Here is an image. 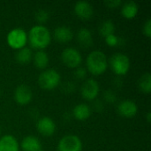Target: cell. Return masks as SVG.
Returning a JSON list of instances; mask_svg holds the SVG:
<instances>
[{
  "instance_id": "6da1fadb",
  "label": "cell",
  "mask_w": 151,
  "mask_h": 151,
  "mask_svg": "<svg viewBox=\"0 0 151 151\" xmlns=\"http://www.w3.org/2000/svg\"><path fill=\"white\" fill-rule=\"evenodd\" d=\"M27 41L32 49L43 50L51 42L50 31L44 25H35L27 34Z\"/></svg>"
},
{
  "instance_id": "7a4b0ae2",
  "label": "cell",
  "mask_w": 151,
  "mask_h": 151,
  "mask_svg": "<svg viewBox=\"0 0 151 151\" xmlns=\"http://www.w3.org/2000/svg\"><path fill=\"white\" fill-rule=\"evenodd\" d=\"M109 66L107 56L101 50L91 51L86 59V69L93 75L104 74Z\"/></svg>"
},
{
  "instance_id": "3957f363",
  "label": "cell",
  "mask_w": 151,
  "mask_h": 151,
  "mask_svg": "<svg viewBox=\"0 0 151 151\" xmlns=\"http://www.w3.org/2000/svg\"><path fill=\"white\" fill-rule=\"evenodd\" d=\"M108 61L111 71L118 76H124L130 70V58L124 53H115Z\"/></svg>"
},
{
  "instance_id": "277c9868",
  "label": "cell",
  "mask_w": 151,
  "mask_h": 151,
  "mask_svg": "<svg viewBox=\"0 0 151 151\" xmlns=\"http://www.w3.org/2000/svg\"><path fill=\"white\" fill-rule=\"evenodd\" d=\"M61 81L60 73L55 69H46L38 76V84L44 90H52L58 88Z\"/></svg>"
},
{
  "instance_id": "5b68a950",
  "label": "cell",
  "mask_w": 151,
  "mask_h": 151,
  "mask_svg": "<svg viewBox=\"0 0 151 151\" xmlns=\"http://www.w3.org/2000/svg\"><path fill=\"white\" fill-rule=\"evenodd\" d=\"M27 33L21 27L12 29L6 35L7 44L13 50H20L27 44Z\"/></svg>"
},
{
  "instance_id": "8992f818",
  "label": "cell",
  "mask_w": 151,
  "mask_h": 151,
  "mask_svg": "<svg viewBox=\"0 0 151 151\" xmlns=\"http://www.w3.org/2000/svg\"><path fill=\"white\" fill-rule=\"evenodd\" d=\"M61 60L67 67L75 69L81 66L82 62V56L77 49L68 47L62 51Z\"/></svg>"
},
{
  "instance_id": "52a82bcc",
  "label": "cell",
  "mask_w": 151,
  "mask_h": 151,
  "mask_svg": "<svg viewBox=\"0 0 151 151\" xmlns=\"http://www.w3.org/2000/svg\"><path fill=\"white\" fill-rule=\"evenodd\" d=\"M57 150L58 151H81L82 142L77 135L66 134L59 141Z\"/></svg>"
},
{
  "instance_id": "ba28073f",
  "label": "cell",
  "mask_w": 151,
  "mask_h": 151,
  "mask_svg": "<svg viewBox=\"0 0 151 151\" xmlns=\"http://www.w3.org/2000/svg\"><path fill=\"white\" fill-rule=\"evenodd\" d=\"M100 92L99 83L94 79L86 80L81 87V95L87 101H94Z\"/></svg>"
},
{
  "instance_id": "9c48e42d",
  "label": "cell",
  "mask_w": 151,
  "mask_h": 151,
  "mask_svg": "<svg viewBox=\"0 0 151 151\" xmlns=\"http://www.w3.org/2000/svg\"><path fill=\"white\" fill-rule=\"evenodd\" d=\"M13 97L18 104L27 105L32 101L33 93L28 86L21 84L15 88L13 93Z\"/></svg>"
},
{
  "instance_id": "30bf717a",
  "label": "cell",
  "mask_w": 151,
  "mask_h": 151,
  "mask_svg": "<svg viewBox=\"0 0 151 151\" xmlns=\"http://www.w3.org/2000/svg\"><path fill=\"white\" fill-rule=\"evenodd\" d=\"M57 126L54 120L49 117H42L39 119L36 122L37 131L43 136L50 137L52 136L56 132Z\"/></svg>"
},
{
  "instance_id": "8fae6325",
  "label": "cell",
  "mask_w": 151,
  "mask_h": 151,
  "mask_svg": "<svg viewBox=\"0 0 151 151\" xmlns=\"http://www.w3.org/2000/svg\"><path fill=\"white\" fill-rule=\"evenodd\" d=\"M74 12L81 19H90L94 15L92 4L87 1H79L74 4Z\"/></svg>"
},
{
  "instance_id": "7c38bea8",
  "label": "cell",
  "mask_w": 151,
  "mask_h": 151,
  "mask_svg": "<svg viewBox=\"0 0 151 151\" xmlns=\"http://www.w3.org/2000/svg\"><path fill=\"white\" fill-rule=\"evenodd\" d=\"M118 112L124 118H133L138 112L137 104L131 100H124L118 105Z\"/></svg>"
},
{
  "instance_id": "4fadbf2b",
  "label": "cell",
  "mask_w": 151,
  "mask_h": 151,
  "mask_svg": "<svg viewBox=\"0 0 151 151\" xmlns=\"http://www.w3.org/2000/svg\"><path fill=\"white\" fill-rule=\"evenodd\" d=\"M53 37L59 43H67L73 40V32L69 27L60 26L55 28Z\"/></svg>"
},
{
  "instance_id": "5bb4252c",
  "label": "cell",
  "mask_w": 151,
  "mask_h": 151,
  "mask_svg": "<svg viewBox=\"0 0 151 151\" xmlns=\"http://www.w3.org/2000/svg\"><path fill=\"white\" fill-rule=\"evenodd\" d=\"M0 151H19L17 139L11 134H5L0 138Z\"/></svg>"
},
{
  "instance_id": "9a60e30c",
  "label": "cell",
  "mask_w": 151,
  "mask_h": 151,
  "mask_svg": "<svg viewBox=\"0 0 151 151\" xmlns=\"http://www.w3.org/2000/svg\"><path fill=\"white\" fill-rule=\"evenodd\" d=\"M79 45L83 49H88L93 44V35L89 29L86 27L81 28L76 35Z\"/></svg>"
},
{
  "instance_id": "2e32d148",
  "label": "cell",
  "mask_w": 151,
  "mask_h": 151,
  "mask_svg": "<svg viewBox=\"0 0 151 151\" xmlns=\"http://www.w3.org/2000/svg\"><path fill=\"white\" fill-rule=\"evenodd\" d=\"M92 110L89 105L87 104H79L74 106L73 110V117L80 121H85L91 116Z\"/></svg>"
},
{
  "instance_id": "e0dca14e",
  "label": "cell",
  "mask_w": 151,
  "mask_h": 151,
  "mask_svg": "<svg viewBox=\"0 0 151 151\" xmlns=\"http://www.w3.org/2000/svg\"><path fill=\"white\" fill-rule=\"evenodd\" d=\"M20 149L23 151H38L42 150V144L38 138L33 135L26 136L20 143Z\"/></svg>"
},
{
  "instance_id": "ac0fdd59",
  "label": "cell",
  "mask_w": 151,
  "mask_h": 151,
  "mask_svg": "<svg viewBox=\"0 0 151 151\" xmlns=\"http://www.w3.org/2000/svg\"><path fill=\"white\" fill-rule=\"evenodd\" d=\"M139 12L138 4L134 1H127L121 5V14L127 19H132L136 17Z\"/></svg>"
},
{
  "instance_id": "d6986e66",
  "label": "cell",
  "mask_w": 151,
  "mask_h": 151,
  "mask_svg": "<svg viewBox=\"0 0 151 151\" xmlns=\"http://www.w3.org/2000/svg\"><path fill=\"white\" fill-rule=\"evenodd\" d=\"M32 60L34 62L35 66L40 70H44L48 66L50 62L49 55L44 50H36V52L33 54Z\"/></svg>"
},
{
  "instance_id": "ffe728a7",
  "label": "cell",
  "mask_w": 151,
  "mask_h": 151,
  "mask_svg": "<svg viewBox=\"0 0 151 151\" xmlns=\"http://www.w3.org/2000/svg\"><path fill=\"white\" fill-rule=\"evenodd\" d=\"M32 58H33L32 50L27 47H24V48L19 50L15 54V59L20 65L28 64L29 62H31Z\"/></svg>"
},
{
  "instance_id": "44dd1931",
  "label": "cell",
  "mask_w": 151,
  "mask_h": 151,
  "mask_svg": "<svg viewBox=\"0 0 151 151\" xmlns=\"http://www.w3.org/2000/svg\"><path fill=\"white\" fill-rule=\"evenodd\" d=\"M138 88L144 94H150L151 92V75L150 73L142 74L138 80Z\"/></svg>"
},
{
  "instance_id": "7402d4cb",
  "label": "cell",
  "mask_w": 151,
  "mask_h": 151,
  "mask_svg": "<svg viewBox=\"0 0 151 151\" xmlns=\"http://www.w3.org/2000/svg\"><path fill=\"white\" fill-rule=\"evenodd\" d=\"M99 34L103 37H106L110 35H113L115 32V25L112 20L111 19H106L101 23L98 28Z\"/></svg>"
},
{
  "instance_id": "603a6c76",
  "label": "cell",
  "mask_w": 151,
  "mask_h": 151,
  "mask_svg": "<svg viewBox=\"0 0 151 151\" xmlns=\"http://www.w3.org/2000/svg\"><path fill=\"white\" fill-rule=\"evenodd\" d=\"M35 19L38 22V25H43L50 19V12L47 10L40 9L35 12Z\"/></svg>"
},
{
  "instance_id": "cb8c5ba5",
  "label": "cell",
  "mask_w": 151,
  "mask_h": 151,
  "mask_svg": "<svg viewBox=\"0 0 151 151\" xmlns=\"http://www.w3.org/2000/svg\"><path fill=\"white\" fill-rule=\"evenodd\" d=\"M104 40H105L106 44L110 47H117L121 44V39L118 37L115 34L106 36Z\"/></svg>"
},
{
  "instance_id": "d4e9b609",
  "label": "cell",
  "mask_w": 151,
  "mask_h": 151,
  "mask_svg": "<svg viewBox=\"0 0 151 151\" xmlns=\"http://www.w3.org/2000/svg\"><path fill=\"white\" fill-rule=\"evenodd\" d=\"M103 98L108 104H114L117 101V96L112 90H105L104 92Z\"/></svg>"
},
{
  "instance_id": "484cf974",
  "label": "cell",
  "mask_w": 151,
  "mask_h": 151,
  "mask_svg": "<svg viewBox=\"0 0 151 151\" xmlns=\"http://www.w3.org/2000/svg\"><path fill=\"white\" fill-rule=\"evenodd\" d=\"M88 74V71L85 67L82 66H79L77 68H75V71L73 73V75L76 79L78 80H85Z\"/></svg>"
},
{
  "instance_id": "4316f807",
  "label": "cell",
  "mask_w": 151,
  "mask_h": 151,
  "mask_svg": "<svg viewBox=\"0 0 151 151\" xmlns=\"http://www.w3.org/2000/svg\"><path fill=\"white\" fill-rule=\"evenodd\" d=\"M62 90L65 94H71L75 91V84L72 81H68L63 85Z\"/></svg>"
},
{
  "instance_id": "83f0119b",
  "label": "cell",
  "mask_w": 151,
  "mask_h": 151,
  "mask_svg": "<svg viewBox=\"0 0 151 151\" xmlns=\"http://www.w3.org/2000/svg\"><path fill=\"white\" fill-rule=\"evenodd\" d=\"M105 5L110 9H115L122 5L123 2L121 0H107L104 2Z\"/></svg>"
},
{
  "instance_id": "f1b7e54d",
  "label": "cell",
  "mask_w": 151,
  "mask_h": 151,
  "mask_svg": "<svg viewBox=\"0 0 151 151\" xmlns=\"http://www.w3.org/2000/svg\"><path fill=\"white\" fill-rule=\"evenodd\" d=\"M142 31L143 34L147 36V37H150L151 36V19H148L146 20V22L143 25L142 27Z\"/></svg>"
},
{
  "instance_id": "f546056e",
  "label": "cell",
  "mask_w": 151,
  "mask_h": 151,
  "mask_svg": "<svg viewBox=\"0 0 151 151\" xmlns=\"http://www.w3.org/2000/svg\"><path fill=\"white\" fill-rule=\"evenodd\" d=\"M104 108V103L103 101L101 100H98L97 98L94 100V103H93V109L96 112H101Z\"/></svg>"
},
{
  "instance_id": "4dcf8cb0",
  "label": "cell",
  "mask_w": 151,
  "mask_h": 151,
  "mask_svg": "<svg viewBox=\"0 0 151 151\" xmlns=\"http://www.w3.org/2000/svg\"><path fill=\"white\" fill-rule=\"evenodd\" d=\"M151 120V113L150 112H148L147 113V121H148V123H150Z\"/></svg>"
},
{
  "instance_id": "1f68e13d",
  "label": "cell",
  "mask_w": 151,
  "mask_h": 151,
  "mask_svg": "<svg viewBox=\"0 0 151 151\" xmlns=\"http://www.w3.org/2000/svg\"><path fill=\"white\" fill-rule=\"evenodd\" d=\"M38 151H44V150H43L42 149V150H38Z\"/></svg>"
},
{
  "instance_id": "d6a6232c",
  "label": "cell",
  "mask_w": 151,
  "mask_h": 151,
  "mask_svg": "<svg viewBox=\"0 0 151 151\" xmlns=\"http://www.w3.org/2000/svg\"><path fill=\"white\" fill-rule=\"evenodd\" d=\"M0 97H1V89H0Z\"/></svg>"
},
{
  "instance_id": "836d02e7",
  "label": "cell",
  "mask_w": 151,
  "mask_h": 151,
  "mask_svg": "<svg viewBox=\"0 0 151 151\" xmlns=\"http://www.w3.org/2000/svg\"><path fill=\"white\" fill-rule=\"evenodd\" d=\"M0 134H1V129H0Z\"/></svg>"
},
{
  "instance_id": "e575fe53",
  "label": "cell",
  "mask_w": 151,
  "mask_h": 151,
  "mask_svg": "<svg viewBox=\"0 0 151 151\" xmlns=\"http://www.w3.org/2000/svg\"><path fill=\"white\" fill-rule=\"evenodd\" d=\"M57 151H58V150H57Z\"/></svg>"
}]
</instances>
